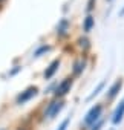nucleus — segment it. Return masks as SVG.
<instances>
[{
    "label": "nucleus",
    "instance_id": "f257e3e1",
    "mask_svg": "<svg viewBox=\"0 0 124 130\" xmlns=\"http://www.w3.org/2000/svg\"><path fill=\"white\" fill-rule=\"evenodd\" d=\"M103 116V104H95L89 109V112L86 113L84 119H83V125L86 128H90L97 121H100Z\"/></svg>",
    "mask_w": 124,
    "mask_h": 130
},
{
    "label": "nucleus",
    "instance_id": "f03ea898",
    "mask_svg": "<svg viewBox=\"0 0 124 130\" xmlns=\"http://www.w3.org/2000/svg\"><path fill=\"white\" fill-rule=\"evenodd\" d=\"M72 84H74V78H72V77H66L65 80H61V81L55 86V89H54V98L61 100L63 96H66V95L71 92Z\"/></svg>",
    "mask_w": 124,
    "mask_h": 130
},
{
    "label": "nucleus",
    "instance_id": "7ed1b4c3",
    "mask_svg": "<svg viewBox=\"0 0 124 130\" xmlns=\"http://www.w3.org/2000/svg\"><path fill=\"white\" fill-rule=\"evenodd\" d=\"M63 106H65V101L63 100H52L49 104H48V107L44 109V113H43V116L44 118H55L58 113H60V110L63 109Z\"/></svg>",
    "mask_w": 124,
    "mask_h": 130
},
{
    "label": "nucleus",
    "instance_id": "20e7f679",
    "mask_svg": "<svg viewBox=\"0 0 124 130\" xmlns=\"http://www.w3.org/2000/svg\"><path fill=\"white\" fill-rule=\"evenodd\" d=\"M37 93H38V87H37V86H29V87H26L25 90H22V92L16 96V103H17L19 106H22V104L31 101L34 96H37Z\"/></svg>",
    "mask_w": 124,
    "mask_h": 130
},
{
    "label": "nucleus",
    "instance_id": "39448f33",
    "mask_svg": "<svg viewBox=\"0 0 124 130\" xmlns=\"http://www.w3.org/2000/svg\"><path fill=\"white\" fill-rule=\"evenodd\" d=\"M122 84H124L122 78H118V80H115V81L110 84V87L107 89V92H106V98H107L109 101L115 100V98L119 95V92H121V89H122Z\"/></svg>",
    "mask_w": 124,
    "mask_h": 130
},
{
    "label": "nucleus",
    "instance_id": "423d86ee",
    "mask_svg": "<svg viewBox=\"0 0 124 130\" xmlns=\"http://www.w3.org/2000/svg\"><path fill=\"white\" fill-rule=\"evenodd\" d=\"M122 119H124V100H121V101H119V104L115 107V110H113V113H112L110 121H112V124H113V125H118V124H121V122H122Z\"/></svg>",
    "mask_w": 124,
    "mask_h": 130
},
{
    "label": "nucleus",
    "instance_id": "0eeeda50",
    "mask_svg": "<svg viewBox=\"0 0 124 130\" xmlns=\"http://www.w3.org/2000/svg\"><path fill=\"white\" fill-rule=\"evenodd\" d=\"M60 64H61V60H60V58H55V60H52V61L49 63V66H48V68H46V71L43 72L44 80H51V78L58 72Z\"/></svg>",
    "mask_w": 124,
    "mask_h": 130
},
{
    "label": "nucleus",
    "instance_id": "6e6552de",
    "mask_svg": "<svg viewBox=\"0 0 124 130\" xmlns=\"http://www.w3.org/2000/svg\"><path fill=\"white\" fill-rule=\"evenodd\" d=\"M69 28H71V22L68 19H61L58 22V25H57V37L58 38L66 37L68 32H69Z\"/></svg>",
    "mask_w": 124,
    "mask_h": 130
},
{
    "label": "nucleus",
    "instance_id": "1a4fd4ad",
    "mask_svg": "<svg viewBox=\"0 0 124 130\" xmlns=\"http://www.w3.org/2000/svg\"><path fill=\"white\" fill-rule=\"evenodd\" d=\"M86 64H87L86 58H78V60L74 61V64H72V74H74V77L83 75V72L86 69Z\"/></svg>",
    "mask_w": 124,
    "mask_h": 130
},
{
    "label": "nucleus",
    "instance_id": "9d476101",
    "mask_svg": "<svg viewBox=\"0 0 124 130\" xmlns=\"http://www.w3.org/2000/svg\"><path fill=\"white\" fill-rule=\"evenodd\" d=\"M94 28H95V17H94L92 14H87L86 19L83 20V31H84L86 34H89Z\"/></svg>",
    "mask_w": 124,
    "mask_h": 130
},
{
    "label": "nucleus",
    "instance_id": "9b49d317",
    "mask_svg": "<svg viewBox=\"0 0 124 130\" xmlns=\"http://www.w3.org/2000/svg\"><path fill=\"white\" fill-rule=\"evenodd\" d=\"M51 49H52V47H51L49 44H41V46H38V47L34 51V55H32V57H34V58H38V57H41L43 54L49 52Z\"/></svg>",
    "mask_w": 124,
    "mask_h": 130
},
{
    "label": "nucleus",
    "instance_id": "f8f14e48",
    "mask_svg": "<svg viewBox=\"0 0 124 130\" xmlns=\"http://www.w3.org/2000/svg\"><path fill=\"white\" fill-rule=\"evenodd\" d=\"M104 86H106V81H101V83H100V84H98V86H97V87H95L94 90H92V93H90V95L87 96V101L94 100V98H95V96H97V95H98V93H100V92L103 90V89H104Z\"/></svg>",
    "mask_w": 124,
    "mask_h": 130
},
{
    "label": "nucleus",
    "instance_id": "ddd939ff",
    "mask_svg": "<svg viewBox=\"0 0 124 130\" xmlns=\"http://www.w3.org/2000/svg\"><path fill=\"white\" fill-rule=\"evenodd\" d=\"M78 46L86 52V51L90 47V41H89V38H87V37H80V38H78Z\"/></svg>",
    "mask_w": 124,
    "mask_h": 130
},
{
    "label": "nucleus",
    "instance_id": "4468645a",
    "mask_svg": "<svg viewBox=\"0 0 124 130\" xmlns=\"http://www.w3.org/2000/svg\"><path fill=\"white\" fill-rule=\"evenodd\" d=\"M69 124H71V116H68V118H65L63 121H61V124L58 125V128H57V130H68Z\"/></svg>",
    "mask_w": 124,
    "mask_h": 130
},
{
    "label": "nucleus",
    "instance_id": "2eb2a0df",
    "mask_svg": "<svg viewBox=\"0 0 124 130\" xmlns=\"http://www.w3.org/2000/svg\"><path fill=\"white\" fill-rule=\"evenodd\" d=\"M103 124H104V119L101 118V119H100V121H97V122H95V124H94V125H92V127L89 128V130H101Z\"/></svg>",
    "mask_w": 124,
    "mask_h": 130
},
{
    "label": "nucleus",
    "instance_id": "dca6fc26",
    "mask_svg": "<svg viewBox=\"0 0 124 130\" xmlns=\"http://www.w3.org/2000/svg\"><path fill=\"white\" fill-rule=\"evenodd\" d=\"M95 2H97V0H89V2H87V14H90V12H92Z\"/></svg>",
    "mask_w": 124,
    "mask_h": 130
},
{
    "label": "nucleus",
    "instance_id": "f3484780",
    "mask_svg": "<svg viewBox=\"0 0 124 130\" xmlns=\"http://www.w3.org/2000/svg\"><path fill=\"white\" fill-rule=\"evenodd\" d=\"M119 17H124V8H122V9L119 11Z\"/></svg>",
    "mask_w": 124,
    "mask_h": 130
},
{
    "label": "nucleus",
    "instance_id": "a211bd4d",
    "mask_svg": "<svg viewBox=\"0 0 124 130\" xmlns=\"http://www.w3.org/2000/svg\"><path fill=\"white\" fill-rule=\"evenodd\" d=\"M109 130H115V128H109Z\"/></svg>",
    "mask_w": 124,
    "mask_h": 130
},
{
    "label": "nucleus",
    "instance_id": "6ab92c4d",
    "mask_svg": "<svg viewBox=\"0 0 124 130\" xmlns=\"http://www.w3.org/2000/svg\"><path fill=\"white\" fill-rule=\"evenodd\" d=\"M107 2H112V0H107Z\"/></svg>",
    "mask_w": 124,
    "mask_h": 130
},
{
    "label": "nucleus",
    "instance_id": "aec40b11",
    "mask_svg": "<svg viewBox=\"0 0 124 130\" xmlns=\"http://www.w3.org/2000/svg\"><path fill=\"white\" fill-rule=\"evenodd\" d=\"M20 130H23V128H20Z\"/></svg>",
    "mask_w": 124,
    "mask_h": 130
},
{
    "label": "nucleus",
    "instance_id": "412c9836",
    "mask_svg": "<svg viewBox=\"0 0 124 130\" xmlns=\"http://www.w3.org/2000/svg\"><path fill=\"white\" fill-rule=\"evenodd\" d=\"M0 2H2V0H0Z\"/></svg>",
    "mask_w": 124,
    "mask_h": 130
}]
</instances>
